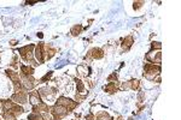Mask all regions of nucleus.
<instances>
[{"mask_svg": "<svg viewBox=\"0 0 181 120\" xmlns=\"http://www.w3.org/2000/svg\"><path fill=\"white\" fill-rule=\"evenodd\" d=\"M2 119L4 120H16V115L12 114V113H10V112H7V111H4V113H2Z\"/></svg>", "mask_w": 181, "mask_h": 120, "instance_id": "obj_21", "label": "nucleus"}, {"mask_svg": "<svg viewBox=\"0 0 181 120\" xmlns=\"http://www.w3.org/2000/svg\"><path fill=\"white\" fill-rule=\"evenodd\" d=\"M34 56H35L37 64H42L45 61V52H44V43H39L35 46V51H34Z\"/></svg>", "mask_w": 181, "mask_h": 120, "instance_id": "obj_7", "label": "nucleus"}, {"mask_svg": "<svg viewBox=\"0 0 181 120\" xmlns=\"http://www.w3.org/2000/svg\"><path fill=\"white\" fill-rule=\"evenodd\" d=\"M10 45H12V46H16V45H17V41H16V40H13V41H11V42H10Z\"/></svg>", "mask_w": 181, "mask_h": 120, "instance_id": "obj_34", "label": "nucleus"}, {"mask_svg": "<svg viewBox=\"0 0 181 120\" xmlns=\"http://www.w3.org/2000/svg\"><path fill=\"white\" fill-rule=\"evenodd\" d=\"M108 81H109V82H118L117 73H116V72L111 73V74H110V76H109V77H108Z\"/></svg>", "mask_w": 181, "mask_h": 120, "instance_id": "obj_27", "label": "nucleus"}, {"mask_svg": "<svg viewBox=\"0 0 181 120\" xmlns=\"http://www.w3.org/2000/svg\"><path fill=\"white\" fill-rule=\"evenodd\" d=\"M2 103H4V100H0V108H2Z\"/></svg>", "mask_w": 181, "mask_h": 120, "instance_id": "obj_36", "label": "nucleus"}, {"mask_svg": "<svg viewBox=\"0 0 181 120\" xmlns=\"http://www.w3.org/2000/svg\"><path fill=\"white\" fill-rule=\"evenodd\" d=\"M50 112H51V114H52L53 120L63 119V118H65V117L69 114V111H68L65 107L61 106V104H58V103H54L53 106L51 107Z\"/></svg>", "mask_w": 181, "mask_h": 120, "instance_id": "obj_4", "label": "nucleus"}, {"mask_svg": "<svg viewBox=\"0 0 181 120\" xmlns=\"http://www.w3.org/2000/svg\"><path fill=\"white\" fill-rule=\"evenodd\" d=\"M104 56V52L101 48H92L90 52L87 53L86 59H101Z\"/></svg>", "mask_w": 181, "mask_h": 120, "instance_id": "obj_8", "label": "nucleus"}, {"mask_svg": "<svg viewBox=\"0 0 181 120\" xmlns=\"http://www.w3.org/2000/svg\"><path fill=\"white\" fill-rule=\"evenodd\" d=\"M41 115H42L44 120H53L52 115H51V114H48V113H44V114H41Z\"/></svg>", "mask_w": 181, "mask_h": 120, "instance_id": "obj_30", "label": "nucleus"}, {"mask_svg": "<svg viewBox=\"0 0 181 120\" xmlns=\"http://www.w3.org/2000/svg\"><path fill=\"white\" fill-rule=\"evenodd\" d=\"M161 71H162L161 65H154L149 63L144 66V77L151 81V79H154L157 76H159Z\"/></svg>", "mask_w": 181, "mask_h": 120, "instance_id": "obj_2", "label": "nucleus"}, {"mask_svg": "<svg viewBox=\"0 0 181 120\" xmlns=\"http://www.w3.org/2000/svg\"><path fill=\"white\" fill-rule=\"evenodd\" d=\"M154 49L161 51L162 49V43L161 42H152L151 43V51H154Z\"/></svg>", "mask_w": 181, "mask_h": 120, "instance_id": "obj_26", "label": "nucleus"}, {"mask_svg": "<svg viewBox=\"0 0 181 120\" xmlns=\"http://www.w3.org/2000/svg\"><path fill=\"white\" fill-rule=\"evenodd\" d=\"M5 73H6V76H7V77H10V78L12 79V82H13V83L22 82V81H21V76H19V73H18V72H16V71H13V70H10V69H7V70L5 71Z\"/></svg>", "mask_w": 181, "mask_h": 120, "instance_id": "obj_12", "label": "nucleus"}, {"mask_svg": "<svg viewBox=\"0 0 181 120\" xmlns=\"http://www.w3.org/2000/svg\"><path fill=\"white\" fill-rule=\"evenodd\" d=\"M51 109V107L45 103V102H40L39 104H36L33 107V112H37V113H40V112H44V113H48Z\"/></svg>", "mask_w": 181, "mask_h": 120, "instance_id": "obj_11", "label": "nucleus"}, {"mask_svg": "<svg viewBox=\"0 0 181 120\" xmlns=\"http://www.w3.org/2000/svg\"><path fill=\"white\" fill-rule=\"evenodd\" d=\"M75 82H76V85H77V92L79 94H82V92H85V85L82 83L80 79H75Z\"/></svg>", "mask_w": 181, "mask_h": 120, "instance_id": "obj_22", "label": "nucleus"}, {"mask_svg": "<svg viewBox=\"0 0 181 120\" xmlns=\"http://www.w3.org/2000/svg\"><path fill=\"white\" fill-rule=\"evenodd\" d=\"M133 43H134V38L133 36H127L123 38V42H122V51H129L130 49V47L133 46Z\"/></svg>", "mask_w": 181, "mask_h": 120, "instance_id": "obj_14", "label": "nucleus"}, {"mask_svg": "<svg viewBox=\"0 0 181 120\" xmlns=\"http://www.w3.org/2000/svg\"><path fill=\"white\" fill-rule=\"evenodd\" d=\"M145 99V94L143 91L139 92V95H138V100H139V102H143Z\"/></svg>", "mask_w": 181, "mask_h": 120, "instance_id": "obj_31", "label": "nucleus"}, {"mask_svg": "<svg viewBox=\"0 0 181 120\" xmlns=\"http://www.w3.org/2000/svg\"><path fill=\"white\" fill-rule=\"evenodd\" d=\"M161 63H162V53H161V51H158L157 54H156V56H154V63H152V64L161 65Z\"/></svg>", "mask_w": 181, "mask_h": 120, "instance_id": "obj_23", "label": "nucleus"}, {"mask_svg": "<svg viewBox=\"0 0 181 120\" xmlns=\"http://www.w3.org/2000/svg\"><path fill=\"white\" fill-rule=\"evenodd\" d=\"M156 54H157V52L150 51V52L146 54V59H147L149 61H151V64H152V63H154V56H156Z\"/></svg>", "mask_w": 181, "mask_h": 120, "instance_id": "obj_24", "label": "nucleus"}, {"mask_svg": "<svg viewBox=\"0 0 181 120\" xmlns=\"http://www.w3.org/2000/svg\"><path fill=\"white\" fill-rule=\"evenodd\" d=\"M82 25L81 24H76V25H74V27H71V29H70V34H71L72 36H77V35H80L82 31Z\"/></svg>", "mask_w": 181, "mask_h": 120, "instance_id": "obj_18", "label": "nucleus"}, {"mask_svg": "<svg viewBox=\"0 0 181 120\" xmlns=\"http://www.w3.org/2000/svg\"><path fill=\"white\" fill-rule=\"evenodd\" d=\"M44 52H45L46 59H51V58L54 56V54L57 53V51H56L51 45H44Z\"/></svg>", "mask_w": 181, "mask_h": 120, "instance_id": "obj_15", "label": "nucleus"}, {"mask_svg": "<svg viewBox=\"0 0 181 120\" xmlns=\"http://www.w3.org/2000/svg\"><path fill=\"white\" fill-rule=\"evenodd\" d=\"M86 120H95V117H94V114H88V115H86Z\"/></svg>", "mask_w": 181, "mask_h": 120, "instance_id": "obj_33", "label": "nucleus"}, {"mask_svg": "<svg viewBox=\"0 0 181 120\" xmlns=\"http://www.w3.org/2000/svg\"><path fill=\"white\" fill-rule=\"evenodd\" d=\"M0 120H1V119H0Z\"/></svg>", "mask_w": 181, "mask_h": 120, "instance_id": "obj_38", "label": "nucleus"}, {"mask_svg": "<svg viewBox=\"0 0 181 120\" xmlns=\"http://www.w3.org/2000/svg\"><path fill=\"white\" fill-rule=\"evenodd\" d=\"M118 120H123V118H122V117H120V118H118Z\"/></svg>", "mask_w": 181, "mask_h": 120, "instance_id": "obj_37", "label": "nucleus"}, {"mask_svg": "<svg viewBox=\"0 0 181 120\" xmlns=\"http://www.w3.org/2000/svg\"><path fill=\"white\" fill-rule=\"evenodd\" d=\"M29 102H30V104L34 107L36 104H39L41 101V96L39 95V92L37 91H30L29 94Z\"/></svg>", "mask_w": 181, "mask_h": 120, "instance_id": "obj_10", "label": "nucleus"}, {"mask_svg": "<svg viewBox=\"0 0 181 120\" xmlns=\"http://www.w3.org/2000/svg\"><path fill=\"white\" fill-rule=\"evenodd\" d=\"M56 103H58V104L65 107L69 112L72 111V109H75V108L77 107V102L72 101L71 99H68V97H65V96H61V97L57 100Z\"/></svg>", "mask_w": 181, "mask_h": 120, "instance_id": "obj_5", "label": "nucleus"}, {"mask_svg": "<svg viewBox=\"0 0 181 120\" xmlns=\"http://www.w3.org/2000/svg\"><path fill=\"white\" fill-rule=\"evenodd\" d=\"M95 117V119L97 120H114L110 115H109V113H106L105 111H100L97 113V115H94Z\"/></svg>", "mask_w": 181, "mask_h": 120, "instance_id": "obj_17", "label": "nucleus"}, {"mask_svg": "<svg viewBox=\"0 0 181 120\" xmlns=\"http://www.w3.org/2000/svg\"><path fill=\"white\" fill-rule=\"evenodd\" d=\"M118 82H109L105 87H104V90L108 92V94H114L118 90Z\"/></svg>", "mask_w": 181, "mask_h": 120, "instance_id": "obj_13", "label": "nucleus"}, {"mask_svg": "<svg viewBox=\"0 0 181 120\" xmlns=\"http://www.w3.org/2000/svg\"><path fill=\"white\" fill-rule=\"evenodd\" d=\"M11 100L13 102H16L18 104H24L28 101V94L27 91H19L15 92L12 96H11Z\"/></svg>", "mask_w": 181, "mask_h": 120, "instance_id": "obj_6", "label": "nucleus"}, {"mask_svg": "<svg viewBox=\"0 0 181 120\" xmlns=\"http://www.w3.org/2000/svg\"><path fill=\"white\" fill-rule=\"evenodd\" d=\"M120 88H121L122 90H128V89H130V88H129V81H128V82H125V83H122L121 85H120Z\"/></svg>", "mask_w": 181, "mask_h": 120, "instance_id": "obj_29", "label": "nucleus"}, {"mask_svg": "<svg viewBox=\"0 0 181 120\" xmlns=\"http://www.w3.org/2000/svg\"><path fill=\"white\" fill-rule=\"evenodd\" d=\"M34 67L29 65H21V76H33Z\"/></svg>", "mask_w": 181, "mask_h": 120, "instance_id": "obj_16", "label": "nucleus"}, {"mask_svg": "<svg viewBox=\"0 0 181 120\" xmlns=\"http://www.w3.org/2000/svg\"><path fill=\"white\" fill-rule=\"evenodd\" d=\"M139 87H140V82H139L138 79H130V81H129V88H130L132 90L139 89Z\"/></svg>", "mask_w": 181, "mask_h": 120, "instance_id": "obj_20", "label": "nucleus"}, {"mask_svg": "<svg viewBox=\"0 0 181 120\" xmlns=\"http://www.w3.org/2000/svg\"><path fill=\"white\" fill-rule=\"evenodd\" d=\"M143 4H144V1H134V2H133V9L139 10L141 6H143Z\"/></svg>", "mask_w": 181, "mask_h": 120, "instance_id": "obj_28", "label": "nucleus"}, {"mask_svg": "<svg viewBox=\"0 0 181 120\" xmlns=\"http://www.w3.org/2000/svg\"><path fill=\"white\" fill-rule=\"evenodd\" d=\"M17 63H18V56H13V61H12V66H15V67H17Z\"/></svg>", "mask_w": 181, "mask_h": 120, "instance_id": "obj_32", "label": "nucleus"}, {"mask_svg": "<svg viewBox=\"0 0 181 120\" xmlns=\"http://www.w3.org/2000/svg\"><path fill=\"white\" fill-rule=\"evenodd\" d=\"M37 36L40 37V38H42V37H44V35H42V33H39V34H37Z\"/></svg>", "mask_w": 181, "mask_h": 120, "instance_id": "obj_35", "label": "nucleus"}, {"mask_svg": "<svg viewBox=\"0 0 181 120\" xmlns=\"http://www.w3.org/2000/svg\"><path fill=\"white\" fill-rule=\"evenodd\" d=\"M52 74H53V72H52V71L47 72V73H46L45 76H44V77H42L40 81H39V83H45V82H47V81H48V79L52 77Z\"/></svg>", "mask_w": 181, "mask_h": 120, "instance_id": "obj_25", "label": "nucleus"}, {"mask_svg": "<svg viewBox=\"0 0 181 120\" xmlns=\"http://www.w3.org/2000/svg\"><path fill=\"white\" fill-rule=\"evenodd\" d=\"M34 49H35V46L34 45H27L24 47H21L18 49V53L19 56H22V59L27 63H33V66H37V63L34 61L33 59V56H34Z\"/></svg>", "mask_w": 181, "mask_h": 120, "instance_id": "obj_1", "label": "nucleus"}, {"mask_svg": "<svg viewBox=\"0 0 181 120\" xmlns=\"http://www.w3.org/2000/svg\"><path fill=\"white\" fill-rule=\"evenodd\" d=\"M37 92H39V95H40L41 97H45V99H51L52 96L56 95V89H53V88H48V87H45V88L40 89Z\"/></svg>", "mask_w": 181, "mask_h": 120, "instance_id": "obj_9", "label": "nucleus"}, {"mask_svg": "<svg viewBox=\"0 0 181 120\" xmlns=\"http://www.w3.org/2000/svg\"><path fill=\"white\" fill-rule=\"evenodd\" d=\"M2 109L10 112V113H12V114H15L16 117H17V115H21V114L24 112V109H23L18 103L13 102L12 100H4Z\"/></svg>", "mask_w": 181, "mask_h": 120, "instance_id": "obj_3", "label": "nucleus"}, {"mask_svg": "<svg viewBox=\"0 0 181 120\" xmlns=\"http://www.w3.org/2000/svg\"><path fill=\"white\" fill-rule=\"evenodd\" d=\"M28 120H44L42 115L37 112H32L29 115H28Z\"/></svg>", "mask_w": 181, "mask_h": 120, "instance_id": "obj_19", "label": "nucleus"}]
</instances>
